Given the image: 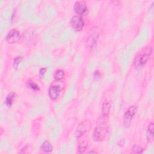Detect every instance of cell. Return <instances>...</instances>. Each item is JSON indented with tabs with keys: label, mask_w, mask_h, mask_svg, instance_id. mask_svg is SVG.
I'll return each mask as SVG.
<instances>
[{
	"label": "cell",
	"mask_w": 154,
	"mask_h": 154,
	"mask_svg": "<svg viewBox=\"0 0 154 154\" xmlns=\"http://www.w3.org/2000/svg\"><path fill=\"white\" fill-rule=\"evenodd\" d=\"M71 27L76 31H81L83 29L85 25L84 19L79 16H73L70 21Z\"/></svg>",
	"instance_id": "8992f818"
},
{
	"label": "cell",
	"mask_w": 154,
	"mask_h": 154,
	"mask_svg": "<svg viewBox=\"0 0 154 154\" xmlns=\"http://www.w3.org/2000/svg\"><path fill=\"white\" fill-rule=\"evenodd\" d=\"M153 123L151 122L149 124L146 132V138L149 142H152L153 141Z\"/></svg>",
	"instance_id": "8fae6325"
},
{
	"label": "cell",
	"mask_w": 154,
	"mask_h": 154,
	"mask_svg": "<svg viewBox=\"0 0 154 154\" xmlns=\"http://www.w3.org/2000/svg\"><path fill=\"white\" fill-rule=\"evenodd\" d=\"M75 12L79 16H84L88 13V7L86 3L83 1H76L73 5Z\"/></svg>",
	"instance_id": "52a82bcc"
},
{
	"label": "cell",
	"mask_w": 154,
	"mask_h": 154,
	"mask_svg": "<svg viewBox=\"0 0 154 154\" xmlns=\"http://www.w3.org/2000/svg\"><path fill=\"white\" fill-rule=\"evenodd\" d=\"M15 96H16V93L14 92H11L7 96L5 100V103L8 107H11L12 106Z\"/></svg>",
	"instance_id": "5bb4252c"
},
{
	"label": "cell",
	"mask_w": 154,
	"mask_h": 154,
	"mask_svg": "<svg viewBox=\"0 0 154 154\" xmlns=\"http://www.w3.org/2000/svg\"><path fill=\"white\" fill-rule=\"evenodd\" d=\"M152 51L153 49L152 46H147L138 53L134 61L135 67L139 68L144 66L152 55Z\"/></svg>",
	"instance_id": "7a4b0ae2"
},
{
	"label": "cell",
	"mask_w": 154,
	"mask_h": 154,
	"mask_svg": "<svg viewBox=\"0 0 154 154\" xmlns=\"http://www.w3.org/2000/svg\"><path fill=\"white\" fill-rule=\"evenodd\" d=\"M21 38V34L19 30L17 29H13L10 31L6 35L5 40L9 44H13Z\"/></svg>",
	"instance_id": "ba28073f"
},
{
	"label": "cell",
	"mask_w": 154,
	"mask_h": 154,
	"mask_svg": "<svg viewBox=\"0 0 154 154\" xmlns=\"http://www.w3.org/2000/svg\"><path fill=\"white\" fill-rule=\"evenodd\" d=\"M40 150L45 153H50L53 150V147L51 143L48 140H45L40 146Z\"/></svg>",
	"instance_id": "7c38bea8"
},
{
	"label": "cell",
	"mask_w": 154,
	"mask_h": 154,
	"mask_svg": "<svg viewBox=\"0 0 154 154\" xmlns=\"http://www.w3.org/2000/svg\"><path fill=\"white\" fill-rule=\"evenodd\" d=\"M137 111V106L135 105L130 106L124 114L123 125L126 128H128L131 124L132 120Z\"/></svg>",
	"instance_id": "277c9868"
},
{
	"label": "cell",
	"mask_w": 154,
	"mask_h": 154,
	"mask_svg": "<svg viewBox=\"0 0 154 154\" xmlns=\"http://www.w3.org/2000/svg\"><path fill=\"white\" fill-rule=\"evenodd\" d=\"M61 91V88L59 85L52 84L51 85L48 90V94L49 98L52 100H56L60 96Z\"/></svg>",
	"instance_id": "9c48e42d"
},
{
	"label": "cell",
	"mask_w": 154,
	"mask_h": 154,
	"mask_svg": "<svg viewBox=\"0 0 154 154\" xmlns=\"http://www.w3.org/2000/svg\"><path fill=\"white\" fill-rule=\"evenodd\" d=\"M99 31L97 26H94L90 29V30L88 32V35L86 40L87 46L89 49H93L96 48L99 38Z\"/></svg>",
	"instance_id": "3957f363"
},
{
	"label": "cell",
	"mask_w": 154,
	"mask_h": 154,
	"mask_svg": "<svg viewBox=\"0 0 154 154\" xmlns=\"http://www.w3.org/2000/svg\"><path fill=\"white\" fill-rule=\"evenodd\" d=\"M64 76H65V73L64 70L62 69H57L55 71L54 73V78L57 81H61L64 78Z\"/></svg>",
	"instance_id": "9a60e30c"
},
{
	"label": "cell",
	"mask_w": 154,
	"mask_h": 154,
	"mask_svg": "<svg viewBox=\"0 0 154 154\" xmlns=\"http://www.w3.org/2000/svg\"><path fill=\"white\" fill-rule=\"evenodd\" d=\"M111 108V99L109 96H107L105 98L102 104L101 110H102V114L103 116V117L106 118L108 117L110 112Z\"/></svg>",
	"instance_id": "30bf717a"
},
{
	"label": "cell",
	"mask_w": 154,
	"mask_h": 154,
	"mask_svg": "<svg viewBox=\"0 0 154 154\" xmlns=\"http://www.w3.org/2000/svg\"><path fill=\"white\" fill-rule=\"evenodd\" d=\"M143 152V149L138 145H134L132 147V153H142Z\"/></svg>",
	"instance_id": "e0dca14e"
},
{
	"label": "cell",
	"mask_w": 154,
	"mask_h": 154,
	"mask_svg": "<svg viewBox=\"0 0 154 154\" xmlns=\"http://www.w3.org/2000/svg\"><path fill=\"white\" fill-rule=\"evenodd\" d=\"M27 86L34 91H38L40 90V87L34 81H32L31 80H29L27 82Z\"/></svg>",
	"instance_id": "2e32d148"
},
{
	"label": "cell",
	"mask_w": 154,
	"mask_h": 154,
	"mask_svg": "<svg viewBox=\"0 0 154 154\" xmlns=\"http://www.w3.org/2000/svg\"><path fill=\"white\" fill-rule=\"evenodd\" d=\"M22 60V57H17L16 58H14V64L16 66H17V65L19 64V63Z\"/></svg>",
	"instance_id": "d6986e66"
},
{
	"label": "cell",
	"mask_w": 154,
	"mask_h": 154,
	"mask_svg": "<svg viewBox=\"0 0 154 154\" xmlns=\"http://www.w3.org/2000/svg\"><path fill=\"white\" fill-rule=\"evenodd\" d=\"M47 71V68L46 67H42L39 70V75L41 78L44 76L45 74L46 73Z\"/></svg>",
	"instance_id": "ac0fdd59"
},
{
	"label": "cell",
	"mask_w": 154,
	"mask_h": 154,
	"mask_svg": "<svg viewBox=\"0 0 154 154\" xmlns=\"http://www.w3.org/2000/svg\"><path fill=\"white\" fill-rule=\"evenodd\" d=\"M94 78H100V73L99 70H96L94 72V75H93Z\"/></svg>",
	"instance_id": "ffe728a7"
},
{
	"label": "cell",
	"mask_w": 154,
	"mask_h": 154,
	"mask_svg": "<svg viewBox=\"0 0 154 154\" xmlns=\"http://www.w3.org/2000/svg\"><path fill=\"white\" fill-rule=\"evenodd\" d=\"M88 142L86 140H83L78 143V152L79 153H83L85 152L88 147Z\"/></svg>",
	"instance_id": "4fadbf2b"
},
{
	"label": "cell",
	"mask_w": 154,
	"mask_h": 154,
	"mask_svg": "<svg viewBox=\"0 0 154 154\" xmlns=\"http://www.w3.org/2000/svg\"><path fill=\"white\" fill-rule=\"evenodd\" d=\"M91 127V123L90 120H84L81 122L76 128L75 132V136L76 138L79 139L85 133L88 132Z\"/></svg>",
	"instance_id": "5b68a950"
},
{
	"label": "cell",
	"mask_w": 154,
	"mask_h": 154,
	"mask_svg": "<svg viewBox=\"0 0 154 154\" xmlns=\"http://www.w3.org/2000/svg\"><path fill=\"white\" fill-rule=\"evenodd\" d=\"M104 119V117L99 118L97 121L92 134V138L94 141H103L108 134V126Z\"/></svg>",
	"instance_id": "6da1fadb"
},
{
	"label": "cell",
	"mask_w": 154,
	"mask_h": 154,
	"mask_svg": "<svg viewBox=\"0 0 154 154\" xmlns=\"http://www.w3.org/2000/svg\"><path fill=\"white\" fill-rule=\"evenodd\" d=\"M87 153H96V152L93 151V150H90V151L87 152Z\"/></svg>",
	"instance_id": "44dd1931"
}]
</instances>
